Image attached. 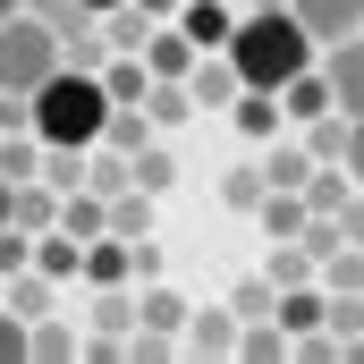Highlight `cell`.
<instances>
[{"label":"cell","mask_w":364,"mask_h":364,"mask_svg":"<svg viewBox=\"0 0 364 364\" xmlns=\"http://www.w3.org/2000/svg\"><path fill=\"white\" fill-rule=\"evenodd\" d=\"M0 229H9V178H0Z\"/></svg>","instance_id":"4dcf8cb0"},{"label":"cell","mask_w":364,"mask_h":364,"mask_svg":"<svg viewBox=\"0 0 364 364\" xmlns=\"http://www.w3.org/2000/svg\"><path fill=\"white\" fill-rule=\"evenodd\" d=\"M0 364H26V314H0Z\"/></svg>","instance_id":"4316f807"},{"label":"cell","mask_w":364,"mask_h":364,"mask_svg":"<svg viewBox=\"0 0 364 364\" xmlns=\"http://www.w3.org/2000/svg\"><path fill=\"white\" fill-rule=\"evenodd\" d=\"M178 339L195 348V356H229V348H237V322H229V305H203V314L186 305V331H178Z\"/></svg>","instance_id":"9c48e42d"},{"label":"cell","mask_w":364,"mask_h":364,"mask_svg":"<svg viewBox=\"0 0 364 364\" xmlns=\"http://www.w3.org/2000/svg\"><path fill=\"white\" fill-rule=\"evenodd\" d=\"M186 93H195V110H229V102L246 93V77H237L229 51H203V60L186 68Z\"/></svg>","instance_id":"5b68a950"},{"label":"cell","mask_w":364,"mask_h":364,"mask_svg":"<svg viewBox=\"0 0 364 364\" xmlns=\"http://www.w3.org/2000/svg\"><path fill=\"white\" fill-rule=\"evenodd\" d=\"M178 26H186V43H195V51H229V34H237L229 0H186V9H178Z\"/></svg>","instance_id":"ba28073f"},{"label":"cell","mask_w":364,"mask_h":364,"mask_svg":"<svg viewBox=\"0 0 364 364\" xmlns=\"http://www.w3.org/2000/svg\"><path fill=\"white\" fill-rule=\"evenodd\" d=\"M51 195H60L51 178H9V220H17L26 237H43V229L60 220V203H51Z\"/></svg>","instance_id":"52a82bcc"},{"label":"cell","mask_w":364,"mask_h":364,"mask_svg":"<svg viewBox=\"0 0 364 364\" xmlns=\"http://www.w3.org/2000/svg\"><path fill=\"white\" fill-rule=\"evenodd\" d=\"M279 102H288V119H322V110H339V102H331V77H314V68H305V77H288Z\"/></svg>","instance_id":"5bb4252c"},{"label":"cell","mask_w":364,"mask_h":364,"mask_svg":"<svg viewBox=\"0 0 364 364\" xmlns=\"http://www.w3.org/2000/svg\"><path fill=\"white\" fill-rule=\"evenodd\" d=\"M68 51H60V34L34 17V9H17V17H0V93H34L51 68H60Z\"/></svg>","instance_id":"3957f363"},{"label":"cell","mask_w":364,"mask_h":364,"mask_svg":"<svg viewBox=\"0 0 364 364\" xmlns=\"http://www.w3.org/2000/svg\"><path fill=\"white\" fill-rule=\"evenodd\" d=\"M9 314L43 322V314H51V272H34V263H26V272H9Z\"/></svg>","instance_id":"4fadbf2b"},{"label":"cell","mask_w":364,"mask_h":364,"mask_svg":"<svg viewBox=\"0 0 364 364\" xmlns=\"http://www.w3.org/2000/svg\"><path fill=\"white\" fill-rule=\"evenodd\" d=\"M229 314H246V322H263V314H279V288H272V272H263V279H246V288L229 296Z\"/></svg>","instance_id":"603a6c76"},{"label":"cell","mask_w":364,"mask_h":364,"mask_svg":"<svg viewBox=\"0 0 364 364\" xmlns=\"http://www.w3.org/2000/svg\"><path fill=\"white\" fill-rule=\"evenodd\" d=\"M322 77H331V102L348 119H364V34H348V43L322 51Z\"/></svg>","instance_id":"277c9868"},{"label":"cell","mask_w":364,"mask_h":364,"mask_svg":"<svg viewBox=\"0 0 364 364\" xmlns=\"http://www.w3.org/2000/svg\"><path fill=\"white\" fill-rule=\"evenodd\" d=\"M102 85H110V102H144V93H153V68H144V51H127V60H119Z\"/></svg>","instance_id":"d6986e66"},{"label":"cell","mask_w":364,"mask_h":364,"mask_svg":"<svg viewBox=\"0 0 364 364\" xmlns=\"http://www.w3.org/2000/svg\"><path fill=\"white\" fill-rule=\"evenodd\" d=\"M339 229H348V246H364V186L339 203Z\"/></svg>","instance_id":"83f0119b"},{"label":"cell","mask_w":364,"mask_h":364,"mask_svg":"<svg viewBox=\"0 0 364 364\" xmlns=\"http://www.w3.org/2000/svg\"><path fill=\"white\" fill-rule=\"evenodd\" d=\"M26 102H34V136H43V144H77V153L102 144V127H110V110H119L110 85H102V68H77V60H60Z\"/></svg>","instance_id":"6da1fadb"},{"label":"cell","mask_w":364,"mask_h":364,"mask_svg":"<svg viewBox=\"0 0 364 364\" xmlns=\"http://www.w3.org/2000/svg\"><path fill=\"white\" fill-rule=\"evenodd\" d=\"M0 178H43V136L34 127H9L0 136Z\"/></svg>","instance_id":"7c38bea8"},{"label":"cell","mask_w":364,"mask_h":364,"mask_svg":"<svg viewBox=\"0 0 364 364\" xmlns=\"http://www.w3.org/2000/svg\"><path fill=\"white\" fill-rule=\"evenodd\" d=\"M263 195H272L263 170H229V178H220V203H229V212H263Z\"/></svg>","instance_id":"ffe728a7"},{"label":"cell","mask_w":364,"mask_h":364,"mask_svg":"<svg viewBox=\"0 0 364 364\" xmlns=\"http://www.w3.org/2000/svg\"><path fill=\"white\" fill-rule=\"evenodd\" d=\"M296 17H305V34L331 51V43H348V34H364V0H288Z\"/></svg>","instance_id":"8992f818"},{"label":"cell","mask_w":364,"mask_h":364,"mask_svg":"<svg viewBox=\"0 0 364 364\" xmlns=\"http://www.w3.org/2000/svg\"><path fill=\"white\" fill-rule=\"evenodd\" d=\"M255 9H288V0H255Z\"/></svg>","instance_id":"836d02e7"},{"label":"cell","mask_w":364,"mask_h":364,"mask_svg":"<svg viewBox=\"0 0 364 364\" xmlns=\"http://www.w3.org/2000/svg\"><path fill=\"white\" fill-rule=\"evenodd\" d=\"M263 178H272V186H296V195H305V178H314V153H305V144H272Z\"/></svg>","instance_id":"ac0fdd59"},{"label":"cell","mask_w":364,"mask_h":364,"mask_svg":"<svg viewBox=\"0 0 364 364\" xmlns=\"http://www.w3.org/2000/svg\"><path fill=\"white\" fill-rule=\"evenodd\" d=\"M314 136H305V153L314 161H348V110H322V119H305Z\"/></svg>","instance_id":"2e32d148"},{"label":"cell","mask_w":364,"mask_h":364,"mask_svg":"<svg viewBox=\"0 0 364 364\" xmlns=\"http://www.w3.org/2000/svg\"><path fill=\"white\" fill-rule=\"evenodd\" d=\"M102 136H110V144H119V153H144V144H153V136H144V110H136V102H119V110H110V127H102Z\"/></svg>","instance_id":"44dd1931"},{"label":"cell","mask_w":364,"mask_h":364,"mask_svg":"<svg viewBox=\"0 0 364 364\" xmlns=\"http://www.w3.org/2000/svg\"><path fill=\"white\" fill-rule=\"evenodd\" d=\"M279 322H288V339H296V331H322V322H331V305L314 296V279H296V288H279Z\"/></svg>","instance_id":"8fae6325"},{"label":"cell","mask_w":364,"mask_h":364,"mask_svg":"<svg viewBox=\"0 0 364 364\" xmlns=\"http://www.w3.org/2000/svg\"><path fill=\"white\" fill-rule=\"evenodd\" d=\"M322 272H331V288H364V246H339V255H322Z\"/></svg>","instance_id":"cb8c5ba5"},{"label":"cell","mask_w":364,"mask_h":364,"mask_svg":"<svg viewBox=\"0 0 364 364\" xmlns=\"http://www.w3.org/2000/svg\"><path fill=\"white\" fill-rule=\"evenodd\" d=\"M229 60H237V77H246V85L279 93L288 77H305V68L322 60V43L305 34V17H296V9H246V17H237V34H229Z\"/></svg>","instance_id":"7a4b0ae2"},{"label":"cell","mask_w":364,"mask_h":364,"mask_svg":"<svg viewBox=\"0 0 364 364\" xmlns=\"http://www.w3.org/2000/svg\"><path fill=\"white\" fill-rule=\"evenodd\" d=\"M26 263H34V237L9 220V229H0V279H9V272H26Z\"/></svg>","instance_id":"484cf974"},{"label":"cell","mask_w":364,"mask_h":364,"mask_svg":"<svg viewBox=\"0 0 364 364\" xmlns=\"http://www.w3.org/2000/svg\"><path fill=\"white\" fill-rule=\"evenodd\" d=\"M127 178H136V186H153V195H161V186L178 178V170H170V153H161V144H144V153H127Z\"/></svg>","instance_id":"7402d4cb"},{"label":"cell","mask_w":364,"mask_h":364,"mask_svg":"<svg viewBox=\"0 0 364 364\" xmlns=\"http://www.w3.org/2000/svg\"><path fill=\"white\" fill-rule=\"evenodd\" d=\"M17 9H26V0H0V17H17Z\"/></svg>","instance_id":"d6a6232c"},{"label":"cell","mask_w":364,"mask_h":364,"mask_svg":"<svg viewBox=\"0 0 364 364\" xmlns=\"http://www.w3.org/2000/svg\"><path fill=\"white\" fill-rule=\"evenodd\" d=\"M93 314H102V331H127V322H136V296H127V279H119V288H102V305H93Z\"/></svg>","instance_id":"d4e9b609"},{"label":"cell","mask_w":364,"mask_h":364,"mask_svg":"<svg viewBox=\"0 0 364 364\" xmlns=\"http://www.w3.org/2000/svg\"><path fill=\"white\" fill-rule=\"evenodd\" d=\"M26 356H43V364H60V356H77V331H68V322H51V314H43V322H26Z\"/></svg>","instance_id":"e0dca14e"},{"label":"cell","mask_w":364,"mask_h":364,"mask_svg":"<svg viewBox=\"0 0 364 364\" xmlns=\"http://www.w3.org/2000/svg\"><path fill=\"white\" fill-rule=\"evenodd\" d=\"M136 331H161V339H178V331H186V305L161 288V279H144V296H136Z\"/></svg>","instance_id":"30bf717a"},{"label":"cell","mask_w":364,"mask_h":364,"mask_svg":"<svg viewBox=\"0 0 364 364\" xmlns=\"http://www.w3.org/2000/svg\"><path fill=\"white\" fill-rule=\"evenodd\" d=\"M127 9H144V17H178L186 0H127Z\"/></svg>","instance_id":"f546056e"},{"label":"cell","mask_w":364,"mask_h":364,"mask_svg":"<svg viewBox=\"0 0 364 364\" xmlns=\"http://www.w3.org/2000/svg\"><path fill=\"white\" fill-rule=\"evenodd\" d=\"M85 9H102V17H110V9H127V0H85Z\"/></svg>","instance_id":"1f68e13d"},{"label":"cell","mask_w":364,"mask_h":364,"mask_svg":"<svg viewBox=\"0 0 364 364\" xmlns=\"http://www.w3.org/2000/svg\"><path fill=\"white\" fill-rule=\"evenodd\" d=\"M348 178L364 186V119H348Z\"/></svg>","instance_id":"f1b7e54d"},{"label":"cell","mask_w":364,"mask_h":364,"mask_svg":"<svg viewBox=\"0 0 364 364\" xmlns=\"http://www.w3.org/2000/svg\"><path fill=\"white\" fill-rule=\"evenodd\" d=\"M255 220H263V229H272V237H296V229H305V220H314V212H305V195H296V186H272V195H263V212H255Z\"/></svg>","instance_id":"9a60e30c"}]
</instances>
